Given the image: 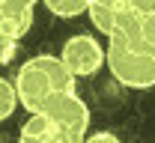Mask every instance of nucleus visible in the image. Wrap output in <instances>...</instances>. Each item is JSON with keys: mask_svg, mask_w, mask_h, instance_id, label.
<instances>
[{"mask_svg": "<svg viewBox=\"0 0 155 143\" xmlns=\"http://www.w3.org/2000/svg\"><path fill=\"white\" fill-rule=\"evenodd\" d=\"M104 63L122 86H131V89L155 86V45H149L140 36V24L128 33L107 39Z\"/></svg>", "mask_w": 155, "mask_h": 143, "instance_id": "obj_1", "label": "nucleus"}, {"mask_svg": "<svg viewBox=\"0 0 155 143\" xmlns=\"http://www.w3.org/2000/svg\"><path fill=\"white\" fill-rule=\"evenodd\" d=\"M66 89H75V75L54 54H36L18 69L15 93H18V104L27 107V113L42 110L51 96L66 93Z\"/></svg>", "mask_w": 155, "mask_h": 143, "instance_id": "obj_2", "label": "nucleus"}, {"mask_svg": "<svg viewBox=\"0 0 155 143\" xmlns=\"http://www.w3.org/2000/svg\"><path fill=\"white\" fill-rule=\"evenodd\" d=\"M42 110L57 122L60 134H63V143H81L87 137V131H90V107L75 89L51 96Z\"/></svg>", "mask_w": 155, "mask_h": 143, "instance_id": "obj_3", "label": "nucleus"}, {"mask_svg": "<svg viewBox=\"0 0 155 143\" xmlns=\"http://www.w3.org/2000/svg\"><path fill=\"white\" fill-rule=\"evenodd\" d=\"M60 60L75 78H90L104 66V48L98 45V39L87 36V33H78L72 39H66L63 51H60Z\"/></svg>", "mask_w": 155, "mask_h": 143, "instance_id": "obj_4", "label": "nucleus"}, {"mask_svg": "<svg viewBox=\"0 0 155 143\" xmlns=\"http://www.w3.org/2000/svg\"><path fill=\"white\" fill-rule=\"evenodd\" d=\"M87 12H90L93 24H96V30L104 33L107 39L119 36V33H128V30H134L140 24V18L119 0H90Z\"/></svg>", "mask_w": 155, "mask_h": 143, "instance_id": "obj_5", "label": "nucleus"}, {"mask_svg": "<svg viewBox=\"0 0 155 143\" xmlns=\"http://www.w3.org/2000/svg\"><path fill=\"white\" fill-rule=\"evenodd\" d=\"M33 6L36 0H3V15H0V33L21 39L33 27Z\"/></svg>", "mask_w": 155, "mask_h": 143, "instance_id": "obj_6", "label": "nucleus"}, {"mask_svg": "<svg viewBox=\"0 0 155 143\" xmlns=\"http://www.w3.org/2000/svg\"><path fill=\"white\" fill-rule=\"evenodd\" d=\"M21 140L30 143H63L57 122L45 113V110H30V119L21 125Z\"/></svg>", "mask_w": 155, "mask_h": 143, "instance_id": "obj_7", "label": "nucleus"}, {"mask_svg": "<svg viewBox=\"0 0 155 143\" xmlns=\"http://www.w3.org/2000/svg\"><path fill=\"white\" fill-rule=\"evenodd\" d=\"M42 3H45L48 12L57 15V18H78V15L87 12V6H90V0H42Z\"/></svg>", "mask_w": 155, "mask_h": 143, "instance_id": "obj_8", "label": "nucleus"}, {"mask_svg": "<svg viewBox=\"0 0 155 143\" xmlns=\"http://www.w3.org/2000/svg\"><path fill=\"white\" fill-rule=\"evenodd\" d=\"M18 107V93H15V83H9L6 78H0V122L9 119Z\"/></svg>", "mask_w": 155, "mask_h": 143, "instance_id": "obj_9", "label": "nucleus"}, {"mask_svg": "<svg viewBox=\"0 0 155 143\" xmlns=\"http://www.w3.org/2000/svg\"><path fill=\"white\" fill-rule=\"evenodd\" d=\"M15 54H18V39H12V36L0 33V66L12 63V60H15Z\"/></svg>", "mask_w": 155, "mask_h": 143, "instance_id": "obj_10", "label": "nucleus"}, {"mask_svg": "<svg viewBox=\"0 0 155 143\" xmlns=\"http://www.w3.org/2000/svg\"><path fill=\"white\" fill-rule=\"evenodd\" d=\"M140 36L149 42V45H155V9L149 15H140Z\"/></svg>", "mask_w": 155, "mask_h": 143, "instance_id": "obj_11", "label": "nucleus"}, {"mask_svg": "<svg viewBox=\"0 0 155 143\" xmlns=\"http://www.w3.org/2000/svg\"><path fill=\"white\" fill-rule=\"evenodd\" d=\"M125 3H128V9L134 12L137 18H140V15H149L155 9V0H125Z\"/></svg>", "mask_w": 155, "mask_h": 143, "instance_id": "obj_12", "label": "nucleus"}, {"mask_svg": "<svg viewBox=\"0 0 155 143\" xmlns=\"http://www.w3.org/2000/svg\"><path fill=\"white\" fill-rule=\"evenodd\" d=\"M0 15H3V0H0Z\"/></svg>", "mask_w": 155, "mask_h": 143, "instance_id": "obj_13", "label": "nucleus"}]
</instances>
